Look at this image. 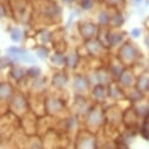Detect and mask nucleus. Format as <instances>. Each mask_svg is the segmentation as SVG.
<instances>
[]
</instances>
